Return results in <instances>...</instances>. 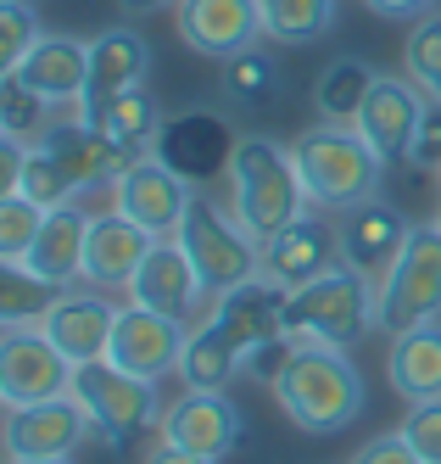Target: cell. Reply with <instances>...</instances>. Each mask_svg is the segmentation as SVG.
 <instances>
[{
    "label": "cell",
    "mask_w": 441,
    "mask_h": 464,
    "mask_svg": "<svg viewBox=\"0 0 441 464\" xmlns=\"http://www.w3.org/2000/svg\"><path fill=\"white\" fill-rule=\"evenodd\" d=\"M291 157H296L302 190L319 213H352L363 202H375L391 169L352 123H308L291 140Z\"/></svg>",
    "instance_id": "cell-1"
},
{
    "label": "cell",
    "mask_w": 441,
    "mask_h": 464,
    "mask_svg": "<svg viewBox=\"0 0 441 464\" xmlns=\"http://www.w3.org/2000/svg\"><path fill=\"white\" fill-rule=\"evenodd\" d=\"M229 213L241 218L257 241H274L285 224H296L308 213V190H302V174H296V157L291 146H280L274 135H241L235 140V157H229Z\"/></svg>",
    "instance_id": "cell-2"
},
{
    "label": "cell",
    "mask_w": 441,
    "mask_h": 464,
    "mask_svg": "<svg viewBox=\"0 0 441 464\" xmlns=\"http://www.w3.org/2000/svg\"><path fill=\"white\" fill-rule=\"evenodd\" d=\"M274 403L296 430L335 437L363 414V375L341 347H296L274 381Z\"/></svg>",
    "instance_id": "cell-3"
},
{
    "label": "cell",
    "mask_w": 441,
    "mask_h": 464,
    "mask_svg": "<svg viewBox=\"0 0 441 464\" xmlns=\"http://www.w3.org/2000/svg\"><path fill=\"white\" fill-rule=\"evenodd\" d=\"M280 330L296 347H352L375 330V285L335 263L302 291H285Z\"/></svg>",
    "instance_id": "cell-4"
},
{
    "label": "cell",
    "mask_w": 441,
    "mask_h": 464,
    "mask_svg": "<svg viewBox=\"0 0 441 464\" xmlns=\"http://www.w3.org/2000/svg\"><path fill=\"white\" fill-rule=\"evenodd\" d=\"M174 241L196 263V275H201V285H207L213 303L224 291H235V285H246V280L263 275V241L229 208H218L213 196H201V190H196V202L185 208V224H179Z\"/></svg>",
    "instance_id": "cell-5"
},
{
    "label": "cell",
    "mask_w": 441,
    "mask_h": 464,
    "mask_svg": "<svg viewBox=\"0 0 441 464\" xmlns=\"http://www.w3.org/2000/svg\"><path fill=\"white\" fill-rule=\"evenodd\" d=\"M441 319V224H414L408 246L397 252L386 280L375 285V324L386 336H402L414 324Z\"/></svg>",
    "instance_id": "cell-6"
},
{
    "label": "cell",
    "mask_w": 441,
    "mask_h": 464,
    "mask_svg": "<svg viewBox=\"0 0 441 464\" xmlns=\"http://www.w3.org/2000/svg\"><path fill=\"white\" fill-rule=\"evenodd\" d=\"M73 397L90 409L95 430L107 448H129V437H140L162 420V397L151 381L140 375H123L112 358H90V363H73Z\"/></svg>",
    "instance_id": "cell-7"
},
{
    "label": "cell",
    "mask_w": 441,
    "mask_h": 464,
    "mask_svg": "<svg viewBox=\"0 0 441 464\" xmlns=\"http://www.w3.org/2000/svg\"><path fill=\"white\" fill-rule=\"evenodd\" d=\"M235 140H241V135L229 129L224 112H213V107H185V112H174V118H162L151 151H157L190 190H207L213 179H229Z\"/></svg>",
    "instance_id": "cell-8"
},
{
    "label": "cell",
    "mask_w": 441,
    "mask_h": 464,
    "mask_svg": "<svg viewBox=\"0 0 441 464\" xmlns=\"http://www.w3.org/2000/svg\"><path fill=\"white\" fill-rule=\"evenodd\" d=\"M190 330H196L190 319L157 314V308H146V303H123V308H118V324H112L107 358L118 363L123 375H140V381L162 386L168 375H179V358H185Z\"/></svg>",
    "instance_id": "cell-9"
},
{
    "label": "cell",
    "mask_w": 441,
    "mask_h": 464,
    "mask_svg": "<svg viewBox=\"0 0 441 464\" xmlns=\"http://www.w3.org/2000/svg\"><path fill=\"white\" fill-rule=\"evenodd\" d=\"M73 392V358H67L40 324H12L0 336V403L28 409L45 397Z\"/></svg>",
    "instance_id": "cell-10"
},
{
    "label": "cell",
    "mask_w": 441,
    "mask_h": 464,
    "mask_svg": "<svg viewBox=\"0 0 441 464\" xmlns=\"http://www.w3.org/2000/svg\"><path fill=\"white\" fill-rule=\"evenodd\" d=\"M190 202H196V190H190L174 169H168L157 151L134 157L129 169L112 179V208H118L123 218H134L140 229H151L157 241L179 236V224H185V208H190Z\"/></svg>",
    "instance_id": "cell-11"
},
{
    "label": "cell",
    "mask_w": 441,
    "mask_h": 464,
    "mask_svg": "<svg viewBox=\"0 0 441 464\" xmlns=\"http://www.w3.org/2000/svg\"><path fill=\"white\" fill-rule=\"evenodd\" d=\"M241 430H246V420H241V403L229 392H179L157 420L162 442L201 453V459H218V464L241 448Z\"/></svg>",
    "instance_id": "cell-12"
},
{
    "label": "cell",
    "mask_w": 441,
    "mask_h": 464,
    "mask_svg": "<svg viewBox=\"0 0 441 464\" xmlns=\"http://www.w3.org/2000/svg\"><path fill=\"white\" fill-rule=\"evenodd\" d=\"M90 437H101V430L73 392L28 403V409H6V453L12 459H73Z\"/></svg>",
    "instance_id": "cell-13"
},
{
    "label": "cell",
    "mask_w": 441,
    "mask_h": 464,
    "mask_svg": "<svg viewBox=\"0 0 441 464\" xmlns=\"http://www.w3.org/2000/svg\"><path fill=\"white\" fill-rule=\"evenodd\" d=\"M408 218H402L391 202H363L352 213H341V224H335V252H341V263L352 275H363L369 285H380L386 269L397 263V252L408 246Z\"/></svg>",
    "instance_id": "cell-14"
},
{
    "label": "cell",
    "mask_w": 441,
    "mask_h": 464,
    "mask_svg": "<svg viewBox=\"0 0 441 464\" xmlns=\"http://www.w3.org/2000/svg\"><path fill=\"white\" fill-rule=\"evenodd\" d=\"M129 303H146L157 314H174V319H190L196 324V319H207L213 296H207V285H201L196 263L185 257V246L168 236V241H157L146 252L140 275H134V285H129Z\"/></svg>",
    "instance_id": "cell-15"
},
{
    "label": "cell",
    "mask_w": 441,
    "mask_h": 464,
    "mask_svg": "<svg viewBox=\"0 0 441 464\" xmlns=\"http://www.w3.org/2000/svg\"><path fill=\"white\" fill-rule=\"evenodd\" d=\"M179 40L207 62H229L263 45V6L257 0H179Z\"/></svg>",
    "instance_id": "cell-16"
},
{
    "label": "cell",
    "mask_w": 441,
    "mask_h": 464,
    "mask_svg": "<svg viewBox=\"0 0 441 464\" xmlns=\"http://www.w3.org/2000/svg\"><path fill=\"white\" fill-rule=\"evenodd\" d=\"M425 90L414 79H397V73H380L375 90H369V102L358 112V135L375 146L386 162H408L414 157V135L425 123Z\"/></svg>",
    "instance_id": "cell-17"
},
{
    "label": "cell",
    "mask_w": 441,
    "mask_h": 464,
    "mask_svg": "<svg viewBox=\"0 0 441 464\" xmlns=\"http://www.w3.org/2000/svg\"><path fill=\"white\" fill-rule=\"evenodd\" d=\"M151 246H157L151 229H140L134 218H123L118 208H112V213H95V218H90V241H84V280H79V285L129 291Z\"/></svg>",
    "instance_id": "cell-18"
},
{
    "label": "cell",
    "mask_w": 441,
    "mask_h": 464,
    "mask_svg": "<svg viewBox=\"0 0 441 464\" xmlns=\"http://www.w3.org/2000/svg\"><path fill=\"white\" fill-rule=\"evenodd\" d=\"M335 263H341V252H335V229L313 208L296 224H285L274 241H263V280L280 285V291H302L324 269H335Z\"/></svg>",
    "instance_id": "cell-19"
},
{
    "label": "cell",
    "mask_w": 441,
    "mask_h": 464,
    "mask_svg": "<svg viewBox=\"0 0 441 464\" xmlns=\"http://www.w3.org/2000/svg\"><path fill=\"white\" fill-rule=\"evenodd\" d=\"M112 324H118V308L107 303V291H95V285H67L51 314H45V336L73 358V363H90V358H107L112 347Z\"/></svg>",
    "instance_id": "cell-20"
},
{
    "label": "cell",
    "mask_w": 441,
    "mask_h": 464,
    "mask_svg": "<svg viewBox=\"0 0 441 464\" xmlns=\"http://www.w3.org/2000/svg\"><path fill=\"white\" fill-rule=\"evenodd\" d=\"M280 314H285V291L268 285V280L257 275V280H246V285L224 291L218 303L207 308V324H213V336H218L229 353H241V363H246L252 347H263L268 336H280Z\"/></svg>",
    "instance_id": "cell-21"
},
{
    "label": "cell",
    "mask_w": 441,
    "mask_h": 464,
    "mask_svg": "<svg viewBox=\"0 0 441 464\" xmlns=\"http://www.w3.org/2000/svg\"><path fill=\"white\" fill-rule=\"evenodd\" d=\"M146 73H151V40L140 34V28H129V23L101 28V34L90 40V84H84L79 112L112 102V95H123V90H140Z\"/></svg>",
    "instance_id": "cell-22"
},
{
    "label": "cell",
    "mask_w": 441,
    "mask_h": 464,
    "mask_svg": "<svg viewBox=\"0 0 441 464\" xmlns=\"http://www.w3.org/2000/svg\"><path fill=\"white\" fill-rule=\"evenodd\" d=\"M17 79H23L28 90H40L45 102L73 107V112H79L84 84H90V40H73V34H45L40 45L23 56Z\"/></svg>",
    "instance_id": "cell-23"
},
{
    "label": "cell",
    "mask_w": 441,
    "mask_h": 464,
    "mask_svg": "<svg viewBox=\"0 0 441 464\" xmlns=\"http://www.w3.org/2000/svg\"><path fill=\"white\" fill-rule=\"evenodd\" d=\"M90 218L84 202H67V208H51L45 213V229H40V241H34L28 252V269L34 275H45L51 285H79L84 280V241H90Z\"/></svg>",
    "instance_id": "cell-24"
},
{
    "label": "cell",
    "mask_w": 441,
    "mask_h": 464,
    "mask_svg": "<svg viewBox=\"0 0 441 464\" xmlns=\"http://www.w3.org/2000/svg\"><path fill=\"white\" fill-rule=\"evenodd\" d=\"M386 381L402 403H430V397H441V319L391 336Z\"/></svg>",
    "instance_id": "cell-25"
},
{
    "label": "cell",
    "mask_w": 441,
    "mask_h": 464,
    "mask_svg": "<svg viewBox=\"0 0 441 464\" xmlns=\"http://www.w3.org/2000/svg\"><path fill=\"white\" fill-rule=\"evenodd\" d=\"M90 129H101V135H112L118 146H129V151H151V140H157V129H162V102L140 84V90H123V95H112V102H101V107H90V112H79Z\"/></svg>",
    "instance_id": "cell-26"
},
{
    "label": "cell",
    "mask_w": 441,
    "mask_h": 464,
    "mask_svg": "<svg viewBox=\"0 0 441 464\" xmlns=\"http://www.w3.org/2000/svg\"><path fill=\"white\" fill-rule=\"evenodd\" d=\"M218 90H224V102L241 107V112H268L280 102V90H285V73L263 45H252L241 56L218 62Z\"/></svg>",
    "instance_id": "cell-27"
},
{
    "label": "cell",
    "mask_w": 441,
    "mask_h": 464,
    "mask_svg": "<svg viewBox=\"0 0 441 464\" xmlns=\"http://www.w3.org/2000/svg\"><path fill=\"white\" fill-rule=\"evenodd\" d=\"M375 68H369L363 56H335L330 68L313 79V112L319 123H352L358 129V112L369 102V90H375Z\"/></svg>",
    "instance_id": "cell-28"
},
{
    "label": "cell",
    "mask_w": 441,
    "mask_h": 464,
    "mask_svg": "<svg viewBox=\"0 0 441 464\" xmlns=\"http://www.w3.org/2000/svg\"><path fill=\"white\" fill-rule=\"evenodd\" d=\"M67 118V107L45 102L40 90H28L17 73L0 79V140H17V146H40L51 129Z\"/></svg>",
    "instance_id": "cell-29"
},
{
    "label": "cell",
    "mask_w": 441,
    "mask_h": 464,
    "mask_svg": "<svg viewBox=\"0 0 441 464\" xmlns=\"http://www.w3.org/2000/svg\"><path fill=\"white\" fill-rule=\"evenodd\" d=\"M257 6H263V40L274 45H313L341 17V0H257Z\"/></svg>",
    "instance_id": "cell-30"
},
{
    "label": "cell",
    "mask_w": 441,
    "mask_h": 464,
    "mask_svg": "<svg viewBox=\"0 0 441 464\" xmlns=\"http://www.w3.org/2000/svg\"><path fill=\"white\" fill-rule=\"evenodd\" d=\"M235 375H241V353H229L207 319H196L190 342H185V358H179V386L185 392H224Z\"/></svg>",
    "instance_id": "cell-31"
},
{
    "label": "cell",
    "mask_w": 441,
    "mask_h": 464,
    "mask_svg": "<svg viewBox=\"0 0 441 464\" xmlns=\"http://www.w3.org/2000/svg\"><path fill=\"white\" fill-rule=\"evenodd\" d=\"M62 296V285H51L45 275H34L28 263H0V324H45L51 303Z\"/></svg>",
    "instance_id": "cell-32"
},
{
    "label": "cell",
    "mask_w": 441,
    "mask_h": 464,
    "mask_svg": "<svg viewBox=\"0 0 441 464\" xmlns=\"http://www.w3.org/2000/svg\"><path fill=\"white\" fill-rule=\"evenodd\" d=\"M17 196H28V202H40V208H67V202H79V179L67 174V162L51 157L45 146H28L23 157V174H17Z\"/></svg>",
    "instance_id": "cell-33"
},
{
    "label": "cell",
    "mask_w": 441,
    "mask_h": 464,
    "mask_svg": "<svg viewBox=\"0 0 441 464\" xmlns=\"http://www.w3.org/2000/svg\"><path fill=\"white\" fill-rule=\"evenodd\" d=\"M402 73L425 90V102H441V12L408 23V40H402Z\"/></svg>",
    "instance_id": "cell-34"
},
{
    "label": "cell",
    "mask_w": 441,
    "mask_h": 464,
    "mask_svg": "<svg viewBox=\"0 0 441 464\" xmlns=\"http://www.w3.org/2000/svg\"><path fill=\"white\" fill-rule=\"evenodd\" d=\"M45 213L40 202H28V196H0V263H28L34 241H40V229H45Z\"/></svg>",
    "instance_id": "cell-35"
},
{
    "label": "cell",
    "mask_w": 441,
    "mask_h": 464,
    "mask_svg": "<svg viewBox=\"0 0 441 464\" xmlns=\"http://www.w3.org/2000/svg\"><path fill=\"white\" fill-rule=\"evenodd\" d=\"M45 40V23L34 17L28 0H0V79L23 68V56Z\"/></svg>",
    "instance_id": "cell-36"
},
{
    "label": "cell",
    "mask_w": 441,
    "mask_h": 464,
    "mask_svg": "<svg viewBox=\"0 0 441 464\" xmlns=\"http://www.w3.org/2000/svg\"><path fill=\"white\" fill-rule=\"evenodd\" d=\"M402 442H408L425 464H441V397H430V403H408V414H402Z\"/></svg>",
    "instance_id": "cell-37"
},
{
    "label": "cell",
    "mask_w": 441,
    "mask_h": 464,
    "mask_svg": "<svg viewBox=\"0 0 441 464\" xmlns=\"http://www.w3.org/2000/svg\"><path fill=\"white\" fill-rule=\"evenodd\" d=\"M352 464H425L408 442H402V430H386V437H375V442H363L358 453H352Z\"/></svg>",
    "instance_id": "cell-38"
},
{
    "label": "cell",
    "mask_w": 441,
    "mask_h": 464,
    "mask_svg": "<svg viewBox=\"0 0 441 464\" xmlns=\"http://www.w3.org/2000/svg\"><path fill=\"white\" fill-rule=\"evenodd\" d=\"M414 169H441V102L425 107V123H419V135H414Z\"/></svg>",
    "instance_id": "cell-39"
},
{
    "label": "cell",
    "mask_w": 441,
    "mask_h": 464,
    "mask_svg": "<svg viewBox=\"0 0 441 464\" xmlns=\"http://www.w3.org/2000/svg\"><path fill=\"white\" fill-rule=\"evenodd\" d=\"M375 17H386V23H419V17H430V12H441V0H363Z\"/></svg>",
    "instance_id": "cell-40"
},
{
    "label": "cell",
    "mask_w": 441,
    "mask_h": 464,
    "mask_svg": "<svg viewBox=\"0 0 441 464\" xmlns=\"http://www.w3.org/2000/svg\"><path fill=\"white\" fill-rule=\"evenodd\" d=\"M140 464H218V459H201V453H185V448H174V442H151L146 453H140Z\"/></svg>",
    "instance_id": "cell-41"
},
{
    "label": "cell",
    "mask_w": 441,
    "mask_h": 464,
    "mask_svg": "<svg viewBox=\"0 0 441 464\" xmlns=\"http://www.w3.org/2000/svg\"><path fill=\"white\" fill-rule=\"evenodd\" d=\"M118 6L129 17H151V12H168V6H179V0H118Z\"/></svg>",
    "instance_id": "cell-42"
},
{
    "label": "cell",
    "mask_w": 441,
    "mask_h": 464,
    "mask_svg": "<svg viewBox=\"0 0 441 464\" xmlns=\"http://www.w3.org/2000/svg\"><path fill=\"white\" fill-rule=\"evenodd\" d=\"M12 464H73V459H12Z\"/></svg>",
    "instance_id": "cell-43"
},
{
    "label": "cell",
    "mask_w": 441,
    "mask_h": 464,
    "mask_svg": "<svg viewBox=\"0 0 441 464\" xmlns=\"http://www.w3.org/2000/svg\"><path fill=\"white\" fill-rule=\"evenodd\" d=\"M436 224H441V208H436Z\"/></svg>",
    "instance_id": "cell-44"
},
{
    "label": "cell",
    "mask_w": 441,
    "mask_h": 464,
    "mask_svg": "<svg viewBox=\"0 0 441 464\" xmlns=\"http://www.w3.org/2000/svg\"><path fill=\"white\" fill-rule=\"evenodd\" d=\"M436 185H441V169H436Z\"/></svg>",
    "instance_id": "cell-45"
}]
</instances>
